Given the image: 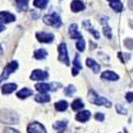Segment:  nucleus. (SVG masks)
<instances>
[{"instance_id":"obj_1","label":"nucleus","mask_w":133,"mask_h":133,"mask_svg":"<svg viewBox=\"0 0 133 133\" xmlns=\"http://www.w3.org/2000/svg\"><path fill=\"white\" fill-rule=\"evenodd\" d=\"M87 99L90 100V102H92V103H94V104H96L98 107L104 105L105 108H111V105H112L111 101H109L107 98L99 96L95 91H92V90L87 94Z\"/></svg>"},{"instance_id":"obj_2","label":"nucleus","mask_w":133,"mask_h":133,"mask_svg":"<svg viewBox=\"0 0 133 133\" xmlns=\"http://www.w3.org/2000/svg\"><path fill=\"white\" fill-rule=\"evenodd\" d=\"M44 23L48 26H51V27H54V28H60L62 26V20H61V17L59 16L58 13H51V14H48V15H45L43 18Z\"/></svg>"},{"instance_id":"obj_3","label":"nucleus","mask_w":133,"mask_h":133,"mask_svg":"<svg viewBox=\"0 0 133 133\" xmlns=\"http://www.w3.org/2000/svg\"><path fill=\"white\" fill-rule=\"evenodd\" d=\"M17 68H18V63H17L16 61L10 62V63L5 66V67H4V69H3L2 74H1V76H0V82L6 80L9 77H10V75L12 74V72H14Z\"/></svg>"},{"instance_id":"obj_4","label":"nucleus","mask_w":133,"mask_h":133,"mask_svg":"<svg viewBox=\"0 0 133 133\" xmlns=\"http://www.w3.org/2000/svg\"><path fill=\"white\" fill-rule=\"evenodd\" d=\"M58 51H59V61H61L62 63H64L65 65H69V58H68V51H67V46H66L65 43H62L58 47Z\"/></svg>"},{"instance_id":"obj_5","label":"nucleus","mask_w":133,"mask_h":133,"mask_svg":"<svg viewBox=\"0 0 133 133\" xmlns=\"http://www.w3.org/2000/svg\"><path fill=\"white\" fill-rule=\"evenodd\" d=\"M61 86V84H58V83H51V84H48V83H37L35 84V88L37 90V92L42 93V94H45L47 92H50V91H55L57 88Z\"/></svg>"},{"instance_id":"obj_6","label":"nucleus","mask_w":133,"mask_h":133,"mask_svg":"<svg viewBox=\"0 0 133 133\" xmlns=\"http://www.w3.org/2000/svg\"><path fill=\"white\" fill-rule=\"evenodd\" d=\"M48 72L47 71H44V70H41V69H35L33 70L31 76H30V79L31 80H34V81H44L48 79Z\"/></svg>"},{"instance_id":"obj_7","label":"nucleus","mask_w":133,"mask_h":133,"mask_svg":"<svg viewBox=\"0 0 133 133\" xmlns=\"http://www.w3.org/2000/svg\"><path fill=\"white\" fill-rule=\"evenodd\" d=\"M35 36L38 42L46 43V44H49V43L53 42V39H54V35L52 33H46V32H37Z\"/></svg>"},{"instance_id":"obj_8","label":"nucleus","mask_w":133,"mask_h":133,"mask_svg":"<svg viewBox=\"0 0 133 133\" xmlns=\"http://www.w3.org/2000/svg\"><path fill=\"white\" fill-rule=\"evenodd\" d=\"M27 131H28V133H47L44 126L41 125L39 123H36V121L35 123H31L28 126Z\"/></svg>"},{"instance_id":"obj_9","label":"nucleus","mask_w":133,"mask_h":133,"mask_svg":"<svg viewBox=\"0 0 133 133\" xmlns=\"http://www.w3.org/2000/svg\"><path fill=\"white\" fill-rule=\"evenodd\" d=\"M100 24H102V26H103V29H102L103 35L107 38H112V30L108 26V17H102L100 19Z\"/></svg>"},{"instance_id":"obj_10","label":"nucleus","mask_w":133,"mask_h":133,"mask_svg":"<svg viewBox=\"0 0 133 133\" xmlns=\"http://www.w3.org/2000/svg\"><path fill=\"white\" fill-rule=\"evenodd\" d=\"M101 79L108 81H117L119 79V76L112 70H105L101 74Z\"/></svg>"},{"instance_id":"obj_11","label":"nucleus","mask_w":133,"mask_h":133,"mask_svg":"<svg viewBox=\"0 0 133 133\" xmlns=\"http://www.w3.org/2000/svg\"><path fill=\"white\" fill-rule=\"evenodd\" d=\"M70 9H71L72 12L78 13V12H81V11H83L85 9V5L81 0H72L71 3H70Z\"/></svg>"},{"instance_id":"obj_12","label":"nucleus","mask_w":133,"mask_h":133,"mask_svg":"<svg viewBox=\"0 0 133 133\" xmlns=\"http://www.w3.org/2000/svg\"><path fill=\"white\" fill-rule=\"evenodd\" d=\"M68 32H69L70 37L74 38V39H76V38H77V39L82 38V34L79 32V30H78V26H77L76 24H72V25L69 26Z\"/></svg>"},{"instance_id":"obj_13","label":"nucleus","mask_w":133,"mask_h":133,"mask_svg":"<svg viewBox=\"0 0 133 133\" xmlns=\"http://www.w3.org/2000/svg\"><path fill=\"white\" fill-rule=\"evenodd\" d=\"M15 20V15H13L10 12H5V11H2L0 12V21L1 23H13Z\"/></svg>"},{"instance_id":"obj_14","label":"nucleus","mask_w":133,"mask_h":133,"mask_svg":"<svg viewBox=\"0 0 133 133\" xmlns=\"http://www.w3.org/2000/svg\"><path fill=\"white\" fill-rule=\"evenodd\" d=\"M82 26H83V28L86 30V31H88L91 33V34H93L94 35V37L96 38V39H98L99 37H100V35H99V33L92 27V25H91V23H90V20H84L83 23H82Z\"/></svg>"},{"instance_id":"obj_15","label":"nucleus","mask_w":133,"mask_h":133,"mask_svg":"<svg viewBox=\"0 0 133 133\" xmlns=\"http://www.w3.org/2000/svg\"><path fill=\"white\" fill-rule=\"evenodd\" d=\"M86 66L87 67H90L95 74H98L99 71H100V65H99L95 60L88 58L86 59Z\"/></svg>"},{"instance_id":"obj_16","label":"nucleus","mask_w":133,"mask_h":133,"mask_svg":"<svg viewBox=\"0 0 133 133\" xmlns=\"http://www.w3.org/2000/svg\"><path fill=\"white\" fill-rule=\"evenodd\" d=\"M90 118H91V112L90 111H86V110L81 111V112H79L76 115V119L80 121V123H85V121H87Z\"/></svg>"},{"instance_id":"obj_17","label":"nucleus","mask_w":133,"mask_h":133,"mask_svg":"<svg viewBox=\"0 0 133 133\" xmlns=\"http://www.w3.org/2000/svg\"><path fill=\"white\" fill-rule=\"evenodd\" d=\"M16 88H17V84L8 83V84H4L1 87V91H2V94H11V93H13Z\"/></svg>"},{"instance_id":"obj_18","label":"nucleus","mask_w":133,"mask_h":133,"mask_svg":"<svg viewBox=\"0 0 133 133\" xmlns=\"http://www.w3.org/2000/svg\"><path fill=\"white\" fill-rule=\"evenodd\" d=\"M53 128L57 130L59 133H63L66 130V128H67V121L63 120V121H58V123H54L53 124Z\"/></svg>"},{"instance_id":"obj_19","label":"nucleus","mask_w":133,"mask_h":133,"mask_svg":"<svg viewBox=\"0 0 133 133\" xmlns=\"http://www.w3.org/2000/svg\"><path fill=\"white\" fill-rule=\"evenodd\" d=\"M54 108H55L57 111H59V112H64V111L67 110L68 103H67V101H65V100H61V101L55 102Z\"/></svg>"},{"instance_id":"obj_20","label":"nucleus","mask_w":133,"mask_h":133,"mask_svg":"<svg viewBox=\"0 0 133 133\" xmlns=\"http://www.w3.org/2000/svg\"><path fill=\"white\" fill-rule=\"evenodd\" d=\"M35 101L37 102H41V103H46V102H49L50 101V96L47 95V94H38L35 96Z\"/></svg>"},{"instance_id":"obj_21","label":"nucleus","mask_w":133,"mask_h":133,"mask_svg":"<svg viewBox=\"0 0 133 133\" xmlns=\"http://www.w3.org/2000/svg\"><path fill=\"white\" fill-rule=\"evenodd\" d=\"M32 94H33V92L31 90H29V88H23V90L17 93V97L20 99H25V98H28L29 96H31Z\"/></svg>"},{"instance_id":"obj_22","label":"nucleus","mask_w":133,"mask_h":133,"mask_svg":"<svg viewBox=\"0 0 133 133\" xmlns=\"http://www.w3.org/2000/svg\"><path fill=\"white\" fill-rule=\"evenodd\" d=\"M48 55V52L45 50V49H38L34 52V58L37 59V60H44L46 59Z\"/></svg>"},{"instance_id":"obj_23","label":"nucleus","mask_w":133,"mask_h":133,"mask_svg":"<svg viewBox=\"0 0 133 133\" xmlns=\"http://www.w3.org/2000/svg\"><path fill=\"white\" fill-rule=\"evenodd\" d=\"M84 108V103L82 102V100L80 98H78V99H76V100L71 103V109L74 110V111H79V110H81V109H83Z\"/></svg>"},{"instance_id":"obj_24","label":"nucleus","mask_w":133,"mask_h":133,"mask_svg":"<svg viewBox=\"0 0 133 133\" xmlns=\"http://www.w3.org/2000/svg\"><path fill=\"white\" fill-rule=\"evenodd\" d=\"M15 1H16L17 9H18L19 11H26V10H27L29 0H15Z\"/></svg>"},{"instance_id":"obj_25","label":"nucleus","mask_w":133,"mask_h":133,"mask_svg":"<svg viewBox=\"0 0 133 133\" xmlns=\"http://www.w3.org/2000/svg\"><path fill=\"white\" fill-rule=\"evenodd\" d=\"M110 6L112 8L115 12H117V13H119V12H121L123 11V9H124V5H123V3H121L120 1H117V2H110Z\"/></svg>"},{"instance_id":"obj_26","label":"nucleus","mask_w":133,"mask_h":133,"mask_svg":"<svg viewBox=\"0 0 133 133\" xmlns=\"http://www.w3.org/2000/svg\"><path fill=\"white\" fill-rule=\"evenodd\" d=\"M48 1L49 0H34V2H33V4H34V6L43 10V9H45L48 4Z\"/></svg>"},{"instance_id":"obj_27","label":"nucleus","mask_w":133,"mask_h":133,"mask_svg":"<svg viewBox=\"0 0 133 133\" xmlns=\"http://www.w3.org/2000/svg\"><path fill=\"white\" fill-rule=\"evenodd\" d=\"M117 57L119 58V60H120L121 63H125L126 61L130 60L131 55H130V53H123V52H119V53L117 54Z\"/></svg>"},{"instance_id":"obj_28","label":"nucleus","mask_w":133,"mask_h":133,"mask_svg":"<svg viewBox=\"0 0 133 133\" xmlns=\"http://www.w3.org/2000/svg\"><path fill=\"white\" fill-rule=\"evenodd\" d=\"M75 92H76V87H75L74 85H68L67 87L65 88V91H64L65 95H66V96H68V97H71V96L74 95Z\"/></svg>"},{"instance_id":"obj_29","label":"nucleus","mask_w":133,"mask_h":133,"mask_svg":"<svg viewBox=\"0 0 133 133\" xmlns=\"http://www.w3.org/2000/svg\"><path fill=\"white\" fill-rule=\"evenodd\" d=\"M76 47H77V49H78L80 52L84 51V49H85V42H84V39H83V38L78 39V42H77V45H76Z\"/></svg>"},{"instance_id":"obj_30","label":"nucleus","mask_w":133,"mask_h":133,"mask_svg":"<svg viewBox=\"0 0 133 133\" xmlns=\"http://www.w3.org/2000/svg\"><path fill=\"white\" fill-rule=\"evenodd\" d=\"M115 108H116V111L118 112V114H121V115H127V114H128V111H127V109H125L123 104H119V103H117Z\"/></svg>"},{"instance_id":"obj_31","label":"nucleus","mask_w":133,"mask_h":133,"mask_svg":"<svg viewBox=\"0 0 133 133\" xmlns=\"http://www.w3.org/2000/svg\"><path fill=\"white\" fill-rule=\"evenodd\" d=\"M124 45L126 48L130 49V50H133V38H126L124 41Z\"/></svg>"},{"instance_id":"obj_32","label":"nucleus","mask_w":133,"mask_h":133,"mask_svg":"<svg viewBox=\"0 0 133 133\" xmlns=\"http://www.w3.org/2000/svg\"><path fill=\"white\" fill-rule=\"evenodd\" d=\"M74 66H75L76 68H78L79 70L82 68V65H81V63H80L79 55H76V58H75V60H74Z\"/></svg>"},{"instance_id":"obj_33","label":"nucleus","mask_w":133,"mask_h":133,"mask_svg":"<svg viewBox=\"0 0 133 133\" xmlns=\"http://www.w3.org/2000/svg\"><path fill=\"white\" fill-rule=\"evenodd\" d=\"M95 119L98 121H103L104 120V114L103 113H96L95 114Z\"/></svg>"},{"instance_id":"obj_34","label":"nucleus","mask_w":133,"mask_h":133,"mask_svg":"<svg viewBox=\"0 0 133 133\" xmlns=\"http://www.w3.org/2000/svg\"><path fill=\"white\" fill-rule=\"evenodd\" d=\"M126 100L128 102H133V92H129L126 94Z\"/></svg>"},{"instance_id":"obj_35","label":"nucleus","mask_w":133,"mask_h":133,"mask_svg":"<svg viewBox=\"0 0 133 133\" xmlns=\"http://www.w3.org/2000/svg\"><path fill=\"white\" fill-rule=\"evenodd\" d=\"M3 133H19V131L15 130V129H12V128H5L3 130Z\"/></svg>"},{"instance_id":"obj_36","label":"nucleus","mask_w":133,"mask_h":133,"mask_svg":"<svg viewBox=\"0 0 133 133\" xmlns=\"http://www.w3.org/2000/svg\"><path fill=\"white\" fill-rule=\"evenodd\" d=\"M71 74H72V76H77V75L79 74V69H78V68H76V67H74V68H72V72H71Z\"/></svg>"},{"instance_id":"obj_37","label":"nucleus","mask_w":133,"mask_h":133,"mask_svg":"<svg viewBox=\"0 0 133 133\" xmlns=\"http://www.w3.org/2000/svg\"><path fill=\"white\" fill-rule=\"evenodd\" d=\"M128 5H129V8H130L131 10H133V0H129Z\"/></svg>"},{"instance_id":"obj_38","label":"nucleus","mask_w":133,"mask_h":133,"mask_svg":"<svg viewBox=\"0 0 133 133\" xmlns=\"http://www.w3.org/2000/svg\"><path fill=\"white\" fill-rule=\"evenodd\" d=\"M4 29H5V27L1 24V21H0V32H2V31H4Z\"/></svg>"},{"instance_id":"obj_39","label":"nucleus","mask_w":133,"mask_h":133,"mask_svg":"<svg viewBox=\"0 0 133 133\" xmlns=\"http://www.w3.org/2000/svg\"><path fill=\"white\" fill-rule=\"evenodd\" d=\"M110 2H117V1H120V0H108Z\"/></svg>"},{"instance_id":"obj_40","label":"nucleus","mask_w":133,"mask_h":133,"mask_svg":"<svg viewBox=\"0 0 133 133\" xmlns=\"http://www.w3.org/2000/svg\"><path fill=\"white\" fill-rule=\"evenodd\" d=\"M2 52H3V50H2V47H1V46H0V55H1V54H2Z\"/></svg>"}]
</instances>
